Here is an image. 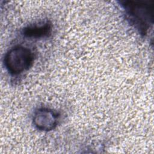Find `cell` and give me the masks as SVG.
I'll return each instance as SVG.
<instances>
[{
  "instance_id": "cell-1",
  "label": "cell",
  "mask_w": 154,
  "mask_h": 154,
  "mask_svg": "<svg viewBox=\"0 0 154 154\" xmlns=\"http://www.w3.org/2000/svg\"><path fill=\"white\" fill-rule=\"evenodd\" d=\"M122 6L127 19L141 34H146L153 24V6L149 2L125 1Z\"/></svg>"
},
{
  "instance_id": "cell-2",
  "label": "cell",
  "mask_w": 154,
  "mask_h": 154,
  "mask_svg": "<svg viewBox=\"0 0 154 154\" xmlns=\"http://www.w3.org/2000/svg\"><path fill=\"white\" fill-rule=\"evenodd\" d=\"M34 59V54L31 49L17 45L10 48L6 52L4 58V64L11 75H18L31 67Z\"/></svg>"
},
{
  "instance_id": "cell-3",
  "label": "cell",
  "mask_w": 154,
  "mask_h": 154,
  "mask_svg": "<svg viewBox=\"0 0 154 154\" xmlns=\"http://www.w3.org/2000/svg\"><path fill=\"white\" fill-rule=\"evenodd\" d=\"M60 119L59 113L52 109L42 107L37 109L32 117L34 126L42 131H50L55 129Z\"/></svg>"
},
{
  "instance_id": "cell-4",
  "label": "cell",
  "mask_w": 154,
  "mask_h": 154,
  "mask_svg": "<svg viewBox=\"0 0 154 154\" xmlns=\"http://www.w3.org/2000/svg\"><path fill=\"white\" fill-rule=\"evenodd\" d=\"M52 25L49 22L29 25L22 31L23 35L28 38H39L48 37L51 34Z\"/></svg>"
}]
</instances>
